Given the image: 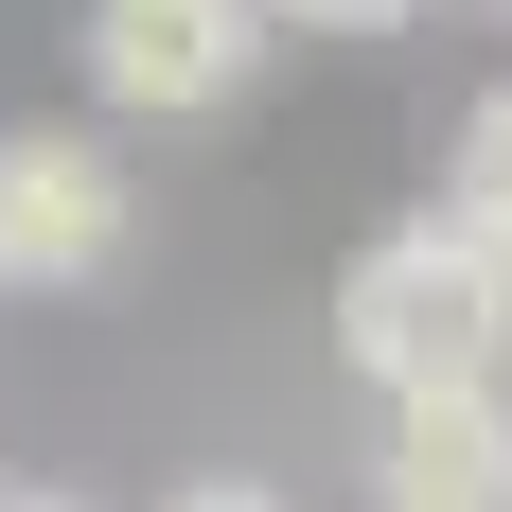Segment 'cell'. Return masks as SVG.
I'll use <instances>...</instances> for the list:
<instances>
[{
	"mask_svg": "<svg viewBox=\"0 0 512 512\" xmlns=\"http://www.w3.org/2000/svg\"><path fill=\"white\" fill-rule=\"evenodd\" d=\"M336 354L371 371V407H442V389H512V265L460 212H407L336 265Z\"/></svg>",
	"mask_w": 512,
	"mask_h": 512,
	"instance_id": "6da1fadb",
	"label": "cell"
},
{
	"mask_svg": "<svg viewBox=\"0 0 512 512\" xmlns=\"http://www.w3.org/2000/svg\"><path fill=\"white\" fill-rule=\"evenodd\" d=\"M142 230V177L106 124H0V301H89Z\"/></svg>",
	"mask_w": 512,
	"mask_h": 512,
	"instance_id": "7a4b0ae2",
	"label": "cell"
},
{
	"mask_svg": "<svg viewBox=\"0 0 512 512\" xmlns=\"http://www.w3.org/2000/svg\"><path fill=\"white\" fill-rule=\"evenodd\" d=\"M265 36H283V0H89V89L106 124H212V106L265 71Z\"/></svg>",
	"mask_w": 512,
	"mask_h": 512,
	"instance_id": "3957f363",
	"label": "cell"
},
{
	"mask_svg": "<svg viewBox=\"0 0 512 512\" xmlns=\"http://www.w3.org/2000/svg\"><path fill=\"white\" fill-rule=\"evenodd\" d=\"M371 512H512V389L389 407V442H371Z\"/></svg>",
	"mask_w": 512,
	"mask_h": 512,
	"instance_id": "277c9868",
	"label": "cell"
},
{
	"mask_svg": "<svg viewBox=\"0 0 512 512\" xmlns=\"http://www.w3.org/2000/svg\"><path fill=\"white\" fill-rule=\"evenodd\" d=\"M442 212L512 265V89H477V106H460V142H442Z\"/></svg>",
	"mask_w": 512,
	"mask_h": 512,
	"instance_id": "5b68a950",
	"label": "cell"
},
{
	"mask_svg": "<svg viewBox=\"0 0 512 512\" xmlns=\"http://www.w3.org/2000/svg\"><path fill=\"white\" fill-rule=\"evenodd\" d=\"M389 18H424V0H283V36H389Z\"/></svg>",
	"mask_w": 512,
	"mask_h": 512,
	"instance_id": "8992f818",
	"label": "cell"
},
{
	"mask_svg": "<svg viewBox=\"0 0 512 512\" xmlns=\"http://www.w3.org/2000/svg\"><path fill=\"white\" fill-rule=\"evenodd\" d=\"M159 512H301V495H265V477H177Z\"/></svg>",
	"mask_w": 512,
	"mask_h": 512,
	"instance_id": "52a82bcc",
	"label": "cell"
},
{
	"mask_svg": "<svg viewBox=\"0 0 512 512\" xmlns=\"http://www.w3.org/2000/svg\"><path fill=\"white\" fill-rule=\"evenodd\" d=\"M0 512H106V495H53V477H36V495H0Z\"/></svg>",
	"mask_w": 512,
	"mask_h": 512,
	"instance_id": "ba28073f",
	"label": "cell"
}]
</instances>
